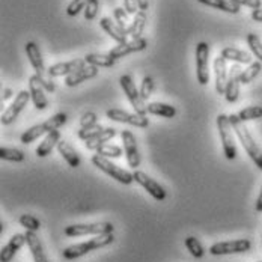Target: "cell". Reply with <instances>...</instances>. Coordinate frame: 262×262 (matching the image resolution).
I'll use <instances>...</instances> for the list:
<instances>
[{
    "label": "cell",
    "instance_id": "7c38bea8",
    "mask_svg": "<svg viewBox=\"0 0 262 262\" xmlns=\"http://www.w3.org/2000/svg\"><path fill=\"white\" fill-rule=\"evenodd\" d=\"M29 100H32L30 92H29V91H20V92L17 94L15 100L12 101V104L9 105V107L2 113V118H0L2 124H3V125L12 124V122L18 118V115L21 113V110L26 107L27 103H29Z\"/></svg>",
    "mask_w": 262,
    "mask_h": 262
},
{
    "label": "cell",
    "instance_id": "ba28073f",
    "mask_svg": "<svg viewBox=\"0 0 262 262\" xmlns=\"http://www.w3.org/2000/svg\"><path fill=\"white\" fill-rule=\"evenodd\" d=\"M119 83H121V88L124 91V94L127 95L130 104L133 105L134 112L139 113V115H148V104H145V100L142 98L140 95V91H137L134 81L131 79V76L125 74L119 79Z\"/></svg>",
    "mask_w": 262,
    "mask_h": 262
},
{
    "label": "cell",
    "instance_id": "9c48e42d",
    "mask_svg": "<svg viewBox=\"0 0 262 262\" xmlns=\"http://www.w3.org/2000/svg\"><path fill=\"white\" fill-rule=\"evenodd\" d=\"M252 249L250 239H231V241H220L210 247V253L214 256H223V255H236V253H246Z\"/></svg>",
    "mask_w": 262,
    "mask_h": 262
},
{
    "label": "cell",
    "instance_id": "5b68a950",
    "mask_svg": "<svg viewBox=\"0 0 262 262\" xmlns=\"http://www.w3.org/2000/svg\"><path fill=\"white\" fill-rule=\"evenodd\" d=\"M217 130L220 134V140L223 145V154L228 160H235L238 152H236L235 139H234V128L231 125V119L228 115L220 113L217 116Z\"/></svg>",
    "mask_w": 262,
    "mask_h": 262
},
{
    "label": "cell",
    "instance_id": "cb8c5ba5",
    "mask_svg": "<svg viewBox=\"0 0 262 262\" xmlns=\"http://www.w3.org/2000/svg\"><path fill=\"white\" fill-rule=\"evenodd\" d=\"M59 142H60V133H59V131L54 130L52 131V133H49V134L44 137V140L39 143V146L36 148V156L39 158H44L47 157V156H50L53 148L57 146Z\"/></svg>",
    "mask_w": 262,
    "mask_h": 262
},
{
    "label": "cell",
    "instance_id": "816d5d0a",
    "mask_svg": "<svg viewBox=\"0 0 262 262\" xmlns=\"http://www.w3.org/2000/svg\"><path fill=\"white\" fill-rule=\"evenodd\" d=\"M3 228H5L3 223H0V234H3Z\"/></svg>",
    "mask_w": 262,
    "mask_h": 262
},
{
    "label": "cell",
    "instance_id": "83f0119b",
    "mask_svg": "<svg viewBox=\"0 0 262 262\" xmlns=\"http://www.w3.org/2000/svg\"><path fill=\"white\" fill-rule=\"evenodd\" d=\"M115 136H116V130H115V128H104L100 134H97L95 137L86 140L84 146H86L89 151H97L100 146L105 145V143H107L110 139H113Z\"/></svg>",
    "mask_w": 262,
    "mask_h": 262
},
{
    "label": "cell",
    "instance_id": "4316f807",
    "mask_svg": "<svg viewBox=\"0 0 262 262\" xmlns=\"http://www.w3.org/2000/svg\"><path fill=\"white\" fill-rule=\"evenodd\" d=\"M84 60L88 65H94L97 68H110L116 63V59L112 57L108 53L101 54V53H89L84 56Z\"/></svg>",
    "mask_w": 262,
    "mask_h": 262
},
{
    "label": "cell",
    "instance_id": "f35d334b",
    "mask_svg": "<svg viewBox=\"0 0 262 262\" xmlns=\"http://www.w3.org/2000/svg\"><path fill=\"white\" fill-rule=\"evenodd\" d=\"M104 130V127L103 125H100V124H95V125H92V127H86V128H80L77 131V136H79L80 140H89V139H92V137H95L97 134H100L101 131Z\"/></svg>",
    "mask_w": 262,
    "mask_h": 262
},
{
    "label": "cell",
    "instance_id": "f907efd6",
    "mask_svg": "<svg viewBox=\"0 0 262 262\" xmlns=\"http://www.w3.org/2000/svg\"><path fill=\"white\" fill-rule=\"evenodd\" d=\"M256 211H258V212H262V187L261 193H259V196H258V199H256Z\"/></svg>",
    "mask_w": 262,
    "mask_h": 262
},
{
    "label": "cell",
    "instance_id": "e575fe53",
    "mask_svg": "<svg viewBox=\"0 0 262 262\" xmlns=\"http://www.w3.org/2000/svg\"><path fill=\"white\" fill-rule=\"evenodd\" d=\"M239 119L243 122H247V121H255V119H261L262 118V107L259 105H250V107H246L243 108L239 113H238Z\"/></svg>",
    "mask_w": 262,
    "mask_h": 262
},
{
    "label": "cell",
    "instance_id": "f5cc1de1",
    "mask_svg": "<svg viewBox=\"0 0 262 262\" xmlns=\"http://www.w3.org/2000/svg\"><path fill=\"white\" fill-rule=\"evenodd\" d=\"M258 262H262V261H258Z\"/></svg>",
    "mask_w": 262,
    "mask_h": 262
},
{
    "label": "cell",
    "instance_id": "30bf717a",
    "mask_svg": "<svg viewBox=\"0 0 262 262\" xmlns=\"http://www.w3.org/2000/svg\"><path fill=\"white\" fill-rule=\"evenodd\" d=\"M210 46L207 42H199L196 46V77L198 83L205 86L210 81Z\"/></svg>",
    "mask_w": 262,
    "mask_h": 262
},
{
    "label": "cell",
    "instance_id": "5bb4252c",
    "mask_svg": "<svg viewBox=\"0 0 262 262\" xmlns=\"http://www.w3.org/2000/svg\"><path fill=\"white\" fill-rule=\"evenodd\" d=\"M241 73L243 68L239 63H234L229 68V74H228V83H226V91H225V98L228 103L234 104L238 100L239 95V84H241Z\"/></svg>",
    "mask_w": 262,
    "mask_h": 262
},
{
    "label": "cell",
    "instance_id": "1f68e13d",
    "mask_svg": "<svg viewBox=\"0 0 262 262\" xmlns=\"http://www.w3.org/2000/svg\"><path fill=\"white\" fill-rule=\"evenodd\" d=\"M262 71V62L256 60V62H252L246 70H243L241 73V84H249L252 83L253 80L256 79Z\"/></svg>",
    "mask_w": 262,
    "mask_h": 262
},
{
    "label": "cell",
    "instance_id": "7bdbcfd3",
    "mask_svg": "<svg viewBox=\"0 0 262 262\" xmlns=\"http://www.w3.org/2000/svg\"><path fill=\"white\" fill-rule=\"evenodd\" d=\"M88 2H89V0H73V2L68 5V8H67V14H68L70 17L79 15L80 12L86 8Z\"/></svg>",
    "mask_w": 262,
    "mask_h": 262
},
{
    "label": "cell",
    "instance_id": "ffe728a7",
    "mask_svg": "<svg viewBox=\"0 0 262 262\" xmlns=\"http://www.w3.org/2000/svg\"><path fill=\"white\" fill-rule=\"evenodd\" d=\"M100 26H101V29L104 30L105 33H107L113 41H116L118 44L127 42V39H128V36H130L128 30L122 29L116 21H113V20L108 18V17H104V18L100 20Z\"/></svg>",
    "mask_w": 262,
    "mask_h": 262
},
{
    "label": "cell",
    "instance_id": "e0dca14e",
    "mask_svg": "<svg viewBox=\"0 0 262 262\" xmlns=\"http://www.w3.org/2000/svg\"><path fill=\"white\" fill-rule=\"evenodd\" d=\"M148 47V39L145 38H139V39H131V41H127L124 44H118L116 47H113L108 54L115 59H121V57H125L131 53H137V52H143L145 49Z\"/></svg>",
    "mask_w": 262,
    "mask_h": 262
},
{
    "label": "cell",
    "instance_id": "bcb514c9",
    "mask_svg": "<svg viewBox=\"0 0 262 262\" xmlns=\"http://www.w3.org/2000/svg\"><path fill=\"white\" fill-rule=\"evenodd\" d=\"M124 8H125V11L128 12V14H137L139 11V3H137V0H124Z\"/></svg>",
    "mask_w": 262,
    "mask_h": 262
},
{
    "label": "cell",
    "instance_id": "7a4b0ae2",
    "mask_svg": "<svg viewBox=\"0 0 262 262\" xmlns=\"http://www.w3.org/2000/svg\"><path fill=\"white\" fill-rule=\"evenodd\" d=\"M25 49H26V54L27 57H29V62L32 63V67H33V70H35V74L38 76L41 84L44 86V89H46L47 92L53 94V92L56 91V84H54V81H53L52 77L49 76V70H46L44 59H42V56H41V50H39L38 44L33 42V41H29Z\"/></svg>",
    "mask_w": 262,
    "mask_h": 262
},
{
    "label": "cell",
    "instance_id": "8d00e7d4",
    "mask_svg": "<svg viewBox=\"0 0 262 262\" xmlns=\"http://www.w3.org/2000/svg\"><path fill=\"white\" fill-rule=\"evenodd\" d=\"M97 154L105 158H119L122 157V148L116 146V145H108L105 143L103 146H100L97 149Z\"/></svg>",
    "mask_w": 262,
    "mask_h": 262
},
{
    "label": "cell",
    "instance_id": "f546056e",
    "mask_svg": "<svg viewBox=\"0 0 262 262\" xmlns=\"http://www.w3.org/2000/svg\"><path fill=\"white\" fill-rule=\"evenodd\" d=\"M145 26H146V12L145 11H139L136 15H134V20L133 23H130V27H128V33L133 39H139L142 38V33L145 30Z\"/></svg>",
    "mask_w": 262,
    "mask_h": 262
},
{
    "label": "cell",
    "instance_id": "8992f818",
    "mask_svg": "<svg viewBox=\"0 0 262 262\" xmlns=\"http://www.w3.org/2000/svg\"><path fill=\"white\" fill-rule=\"evenodd\" d=\"M91 161H92V164H94L95 167H98L100 170H103L104 173H107L110 178L116 180L118 183L124 184V185H130V184L134 181V177H133L131 172L122 169V167H119V166H116V164L112 163L108 158L101 157V156L97 154V156L92 157Z\"/></svg>",
    "mask_w": 262,
    "mask_h": 262
},
{
    "label": "cell",
    "instance_id": "f1b7e54d",
    "mask_svg": "<svg viewBox=\"0 0 262 262\" xmlns=\"http://www.w3.org/2000/svg\"><path fill=\"white\" fill-rule=\"evenodd\" d=\"M198 2L202 5H207L210 8H214V9L228 12V14H238L239 8H241L236 3H234L232 0H198Z\"/></svg>",
    "mask_w": 262,
    "mask_h": 262
},
{
    "label": "cell",
    "instance_id": "b9f144b4",
    "mask_svg": "<svg viewBox=\"0 0 262 262\" xmlns=\"http://www.w3.org/2000/svg\"><path fill=\"white\" fill-rule=\"evenodd\" d=\"M98 8H100V0H89L84 8V18L88 21H92L98 14Z\"/></svg>",
    "mask_w": 262,
    "mask_h": 262
},
{
    "label": "cell",
    "instance_id": "c3c4849f",
    "mask_svg": "<svg viewBox=\"0 0 262 262\" xmlns=\"http://www.w3.org/2000/svg\"><path fill=\"white\" fill-rule=\"evenodd\" d=\"M12 94H14V91H12L11 88L3 89V92H2V100H9V98L12 97Z\"/></svg>",
    "mask_w": 262,
    "mask_h": 262
},
{
    "label": "cell",
    "instance_id": "f6af8a7d",
    "mask_svg": "<svg viewBox=\"0 0 262 262\" xmlns=\"http://www.w3.org/2000/svg\"><path fill=\"white\" fill-rule=\"evenodd\" d=\"M232 2L236 3L238 6H247V8H252V9L262 8L261 0H232Z\"/></svg>",
    "mask_w": 262,
    "mask_h": 262
},
{
    "label": "cell",
    "instance_id": "3957f363",
    "mask_svg": "<svg viewBox=\"0 0 262 262\" xmlns=\"http://www.w3.org/2000/svg\"><path fill=\"white\" fill-rule=\"evenodd\" d=\"M67 121H68L67 113L59 112V113H56L54 116H52L50 119H47L46 122L38 124V125H33V127H30L29 130L25 131V133L21 134L20 140H21V143L29 145V143L35 142L36 139H39L41 136H47V134L52 133V131L59 130L62 125L67 124Z\"/></svg>",
    "mask_w": 262,
    "mask_h": 262
},
{
    "label": "cell",
    "instance_id": "836d02e7",
    "mask_svg": "<svg viewBox=\"0 0 262 262\" xmlns=\"http://www.w3.org/2000/svg\"><path fill=\"white\" fill-rule=\"evenodd\" d=\"M185 247L191 253V256H194L198 259L205 255V250H204L202 244L199 243V239L196 236H187L185 238Z\"/></svg>",
    "mask_w": 262,
    "mask_h": 262
},
{
    "label": "cell",
    "instance_id": "484cf974",
    "mask_svg": "<svg viewBox=\"0 0 262 262\" xmlns=\"http://www.w3.org/2000/svg\"><path fill=\"white\" fill-rule=\"evenodd\" d=\"M226 60H232L239 65H250L252 63V56L247 52H243L235 47H225L220 53Z\"/></svg>",
    "mask_w": 262,
    "mask_h": 262
},
{
    "label": "cell",
    "instance_id": "7dc6e473",
    "mask_svg": "<svg viewBox=\"0 0 262 262\" xmlns=\"http://www.w3.org/2000/svg\"><path fill=\"white\" fill-rule=\"evenodd\" d=\"M252 20L258 21V23H262V8H258V9L252 11Z\"/></svg>",
    "mask_w": 262,
    "mask_h": 262
},
{
    "label": "cell",
    "instance_id": "681fc988",
    "mask_svg": "<svg viewBox=\"0 0 262 262\" xmlns=\"http://www.w3.org/2000/svg\"><path fill=\"white\" fill-rule=\"evenodd\" d=\"M139 3V11H146L149 6V0H137Z\"/></svg>",
    "mask_w": 262,
    "mask_h": 262
},
{
    "label": "cell",
    "instance_id": "74e56055",
    "mask_svg": "<svg viewBox=\"0 0 262 262\" xmlns=\"http://www.w3.org/2000/svg\"><path fill=\"white\" fill-rule=\"evenodd\" d=\"M20 225L23 226V228H26L27 231H32V232H38L39 231V228H41V222L36 219V217H33V215H30V214H23V215H20Z\"/></svg>",
    "mask_w": 262,
    "mask_h": 262
},
{
    "label": "cell",
    "instance_id": "d6a6232c",
    "mask_svg": "<svg viewBox=\"0 0 262 262\" xmlns=\"http://www.w3.org/2000/svg\"><path fill=\"white\" fill-rule=\"evenodd\" d=\"M0 158L5 161L21 163L26 158V156L21 149H17V148H0Z\"/></svg>",
    "mask_w": 262,
    "mask_h": 262
},
{
    "label": "cell",
    "instance_id": "52a82bcc",
    "mask_svg": "<svg viewBox=\"0 0 262 262\" xmlns=\"http://www.w3.org/2000/svg\"><path fill=\"white\" fill-rule=\"evenodd\" d=\"M115 226L108 222H100V223H77L70 225L65 228L67 236H84V235H105L113 234Z\"/></svg>",
    "mask_w": 262,
    "mask_h": 262
},
{
    "label": "cell",
    "instance_id": "4dcf8cb0",
    "mask_svg": "<svg viewBox=\"0 0 262 262\" xmlns=\"http://www.w3.org/2000/svg\"><path fill=\"white\" fill-rule=\"evenodd\" d=\"M148 113L149 115H156L161 118H167L172 119L177 116V108L170 104H164V103H149L148 104Z\"/></svg>",
    "mask_w": 262,
    "mask_h": 262
},
{
    "label": "cell",
    "instance_id": "d6986e66",
    "mask_svg": "<svg viewBox=\"0 0 262 262\" xmlns=\"http://www.w3.org/2000/svg\"><path fill=\"white\" fill-rule=\"evenodd\" d=\"M44 91L46 89L41 84V81H39L36 74L29 77V92L32 95V103L35 105V108H38V110H46L47 105H49V101H47V97H46Z\"/></svg>",
    "mask_w": 262,
    "mask_h": 262
},
{
    "label": "cell",
    "instance_id": "44dd1931",
    "mask_svg": "<svg viewBox=\"0 0 262 262\" xmlns=\"http://www.w3.org/2000/svg\"><path fill=\"white\" fill-rule=\"evenodd\" d=\"M27 244L26 235L25 234H15L9 239L8 244H5L0 250V262H11L14 259V256L17 255V252Z\"/></svg>",
    "mask_w": 262,
    "mask_h": 262
},
{
    "label": "cell",
    "instance_id": "ac0fdd59",
    "mask_svg": "<svg viewBox=\"0 0 262 262\" xmlns=\"http://www.w3.org/2000/svg\"><path fill=\"white\" fill-rule=\"evenodd\" d=\"M228 65H226V59L219 54L214 59V77H215V92L219 95H225L226 91V83H228Z\"/></svg>",
    "mask_w": 262,
    "mask_h": 262
},
{
    "label": "cell",
    "instance_id": "d590c367",
    "mask_svg": "<svg viewBox=\"0 0 262 262\" xmlns=\"http://www.w3.org/2000/svg\"><path fill=\"white\" fill-rule=\"evenodd\" d=\"M246 41H247V44L250 47V52L253 53V56L259 62H262V41L259 39V36L255 35V33H249L247 38H246Z\"/></svg>",
    "mask_w": 262,
    "mask_h": 262
},
{
    "label": "cell",
    "instance_id": "7402d4cb",
    "mask_svg": "<svg viewBox=\"0 0 262 262\" xmlns=\"http://www.w3.org/2000/svg\"><path fill=\"white\" fill-rule=\"evenodd\" d=\"M98 70H100V68H97V67H94V65H86V67H83L81 70L76 71L74 74L65 77V84H67L68 88L79 86V84H81V83L86 81V80H91L94 79V77H97V76H98Z\"/></svg>",
    "mask_w": 262,
    "mask_h": 262
},
{
    "label": "cell",
    "instance_id": "8fae6325",
    "mask_svg": "<svg viewBox=\"0 0 262 262\" xmlns=\"http://www.w3.org/2000/svg\"><path fill=\"white\" fill-rule=\"evenodd\" d=\"M107 118L110 121H116V122H121V124H128L133 127H137V128H146L149 125V119L145 116V115H139V113H128L125 110H121V108H108L105 112Z\"/></svg>",
    "mask_w": 262,
    "mask_h": 262
},
{
    "label": "cell",
    "instance_id": "9a60e30c",
    "mask_svg": "<svg viewBox=\"0 0 262 262\" xmlns=\"http://www.w3.org/2000/svg\"><path fill=\"white\" fill-rule=\"evenodd\" d=\"M121 139L124 143V149H125V156H127V163L133 169H137L140 166V154L137 149V140L134 137V134L128 130L121 131Z\"/></svg>",
    "mask_w": 262,
    "mask_h": 262
},
{
    "label": "cell",
    "instance_id": "ee69618b",
    "mask_svg": "<svg viewBox=\"0 0 262 262\" xmlns=\"http://www.w3.org/2000/svg\"><path fill=\"white\" fill-rule=\"evenodd\" d=\"M98 116L94 112H86L81 118H80V128H86V127H92L95 124H98Z\"/></svg>",
    "mask_w": 262,
    "mask_h": 262
},
{
    "label": "cell",
    "instance_id": "277c9868",
    "mask_svg": "<svg viewBox=\"0 0 262 262\" xmlns=\"http://www.w3.org/2000/svg\"><path fill=\"white\" fill-rule=\"evenodd\" d=\"M115 241V235L113 234H105V235H97L95 238L89 239V241H84V243H80V244H74V246H70L63 250V258L71 261V259H77L80 256H84L88 255L89 252H94L97 249H103L110 246L112 243Z\"/></svg>",
    "mask_w": 262,
    "mask_h": 262
},
{
    "label": "cell",
    "instance_id": "6da1fadb",
    "mask_svg": "<svg viewBox=\"0 0 262 262\" xmlns=\"http://www.w3.org/2000/svg\"><path fill=\"white\" fill-rule=\"evenodd\" d=\"M229 119H231V125L235 131L236 137H238L239 143L243 145L244 151L247 152L249 157L252 158V161L256 164V167L262 170V151L258 146V143L255 142L253 136L250 134V131L247 130L246 124L239 119L238 115H229Z\"/></svg>",
    "mask_w": 262,
    "mask_h": 262
},
{
    "label": "cell",
    "instance_id": "ab89813d",
    "mask_svg": "<svg viewBox=\"0 0 262 262\" xmlns=\"http://www.w3.org/2000/svg\"><path fill=\"white\" fill-rule=\"evenodd\" d=\"M152 91H154V80H152V77H149V76L143 77L142 84H140V95H142V98L145 101L149 100V97L152 95Z\"/></svg>",
    "mask_w": 262,
    "mask_h": 262
},
{
    "label": "cell",
    "instance_id": "2e32d148",
    "mask_svg": "<svg viewBox=\"0 0 262 262\" xmlns=\"http://www.w3.org/2000/svg\"><path fill=\"white\" fill-rule=\"evenodd\" d=\"M86 60L84 59H74L70 62H60V63H54L49 68V76L54 77H68L71 74H74L76 71L81 70L83 67H86Z\"/></svg>",
    "mask_w": 262,
    "mask_h": 262
},
{
    "label": "cell",
    "instance_id": "d4e9b609",
    "mask_svg": "<svg viewBox=\"0 0 262 262\" xmlns=\"http://www.w3.org/2000/svg\"><path fill=\"white\" fill-rule=\"evenodd\" d=\"M57 151H59V154L63 157V160L70 164V167H73V169H77L80 166V157L79 154L76 152V149L68 143V142H65V140H60L59 143H57Z\"/></svg>",
    "mask_w": 262,
    "mask_h": 262
},
{
    "label": "cell",
    "instance_id": "4fadbf2b",
    "mask_svg": "<svg viewBox=\"0 0 262 262\" xmlns=\"http://www.w3.org/2000/svg\"><path fill=\"white\" fill-rule=\"evenodd\" d=\"M133 177H134V181L137 184H140L156 201L161 202V201L166 199V190L161 187V184H158L156 180H152L148 173L136 169V172L133 173Z\"/></svg>",
    "mask_w": 262,
    "mask_h": 262
},
{
    "label": "cell",
    "instance_id": "603a6c76",
    "mask_svg": "<svg viewBox=\"0 0 262 262\" xmlns=\"http://www.w3.org/2000/svg\"><path fill=\"white\" fill-rule=\"evenodd\" d=\"M25 235H26V243H27V246H29V250L32 252L33 261L49 262V259H47V255H46V252H44V247H42V243H41L39 236L36 235V232L27 231Z\"/></svg>",
    "mask_w": 262,
    "mask_h": 262
},
{
    "label": "cell",
    "instance_id": "60d3db41",
    "mask_svg": "<svg viewBox=\"0 0 262 262\" xmlns=\"http://www.w3.org/2000/svg\"><path fill=\"white\" fill-rule=\"evenodd\" d=\"M113 18L122 29L128 30V12L125 11V8H116L113 11Z\"/></svg>",
    "mask_w": 262,
    "mask_h": 262
}]
</instances>
